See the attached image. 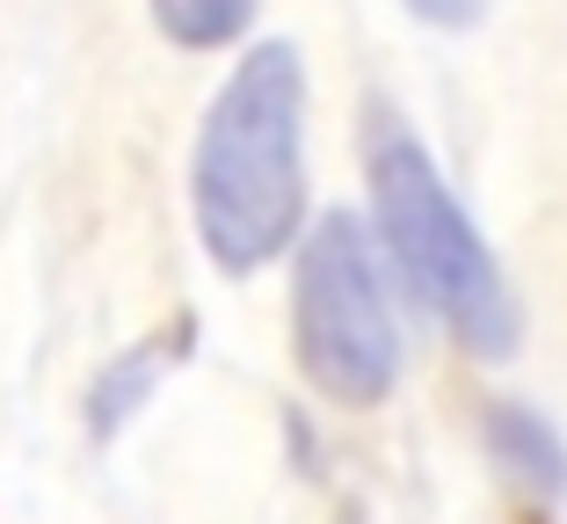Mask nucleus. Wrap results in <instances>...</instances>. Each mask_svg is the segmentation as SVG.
<instances>
[{
    "instance_id": "obj_1",
    "label": "nucleus",
    "mask_w": 567,
    "mask_h": 524,
    "mask_svg": "<svg viewBox=\"0 0 567 524\" xmlns=\"http://www.w3.org/2000/svg\"><path fill=\"white\" fill-rule=\"evenodd\" d=\"M189 219L226 277H255L306 234V59L262 37L218 81L189 146Z\"/></svg>"
},
{
    "instance_id": "obj_2",
    "label": "nucleus",
    "mask_w": 567,
    "mask_h": 524,
    "mask_svg": "<svg viewBox=\"0 0 567 524\" xmlns=\"http://www.w3.org/2000/svg\"><path fill=\"white\" fill-rule=\"evenodd\" d=\"M364 183H371V226L415 306L444 328L466 357H509L524 336L517 291L502 277L495 248L481 240L473 212L444 183L436 153L401 124V110L371 102L364 124Z\"/></svg>"
},
{
    "instance_id": "obj_3",
    "label": "nucleus",
    "mask_w": 567,
    "mask_h": 524,
    "mask_svg": "<svg viewBox=\"0 0 567 524\" xmlns=\"http://www.w3.org/2000/svg\"><path fill=\"white\" fill-rule=\"evenodd\" d=\"M291 357L334 408H379L401 387V314L357 212H320L291 240Z\"/></svg>"
},
{
    "instance_id": "obj_4",
    "label": "nucleus",
    "mask_w": 567,
    "mask_h": 524,
    "mask_svg": "<svg viewBox=\"0 0 567 524\" xmlns=\"http://www.w3.org/2000/svg\"><path fill=\"white\" fill-rule=\"evenodd\" d=\"M189 336H197V321H175V328H161V336H146V342H132V350H117V364L87 387V438L95 444H110L124 423H132L138 408L153 401V387H161L175 364L189 357Z\"/></svg>"
},
{
    "instance_id": "obj_5",
    "label": "nucleus",
    "mask_w": 567,
    "mask_h": 524,
    "mask_svg": "<svg viewBox=\"0 0 567 524\" xmlns=\"http://www.w3.org/2000/svg\"><path fill=\"white\" fill-rule=\"evenodd\" d=\"M487 452L509 481H517L532 503H560L567 495V444L553 423H538L524 401H502L487 408Z\"/></svg>"
},
{
    "instance_id": "obj_6",
    "label": "nucleus",
    "mask_w": 567,
    "mask_h": 524,
    "mask_svg": "<svg viewBox=\"0 0 567 524\" xmlns=\"http://www.w3.org/2000/svg\"><path fill=\"white\" fill-rule=\"evenodd\" d=\"M153 30L183 51H226L255 30V8L262 0H146Z\"/></svg>"
},
{
    "instance_id": "obj_7",
    "label": "nucleus",
    "mask_w": 567,
    "mask_h": 524,
    "mask_svg": "<svg viewBox=\"0 0 567 524\" xmlns=\"http://www.w3.org/2000/svg\"><path fill=\"white\" fill-rule=\"evenodd\" d=\"M415 22H430V30H473V22L495 8V0H401Z\"/></svg>"
}]
</instances>
